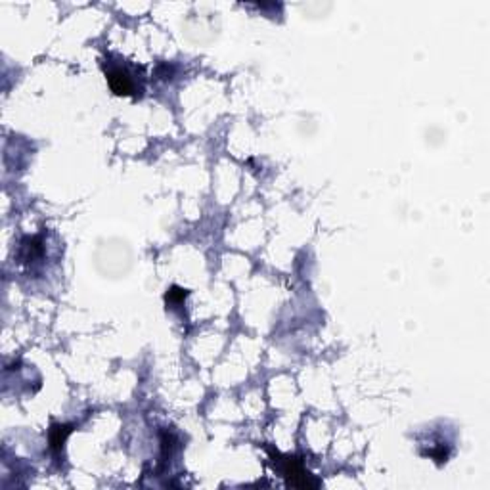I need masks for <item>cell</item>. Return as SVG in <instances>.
<instances>
[{"mask_svg": "<svg viewBox=\"0 0 490 490\" xmlns=\"http://www.w3.org/2000/svg\"><path fill=\"white\" fill-rule=\"evenodd\" d=\"M107 82H109V87H111L115 94L119 96H131L136 90L134 79L125 67H111L107 71Z\"/></svg>", "mask_w": 490, "mask_h": 490, "instance_id": "2", "label": "cell"}, {"mask_svg": "<svg viewBox=\"0 0 490 490\" xmlns=\"http://www.w3.org/2000/svg\"><path fill=\"white\" fill-rule=\"evenodd\" d=\"M282 475L291 486H299V489H316L318 486V481L312 479V475L303 467V464L297 458L282 459Z\"/></svg>", "mask_w": 490, "mask_h": 490, "instance_id": "1", "label": "cell"}, {"mask_svg": "<svg viewBox=\"0 0 490 490\" xmlns=\"http://www.w3.org/2000/svg\"><path fill=\"white\" fill-rule=\"evenodd\" d=\"M70 433H71V428H67V425H54V428L50 429L52 448L60 450V448L63 447V442H65V439H67V435Z\"/></svg>", "mask_w": 490, "mask_h": 490, "instance_id": "3", "label": "cell"}]
</instances>
